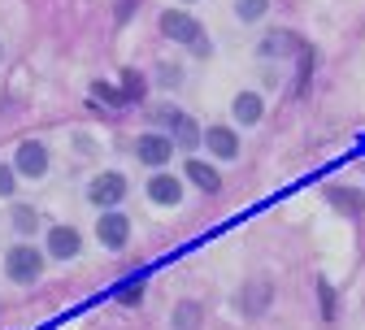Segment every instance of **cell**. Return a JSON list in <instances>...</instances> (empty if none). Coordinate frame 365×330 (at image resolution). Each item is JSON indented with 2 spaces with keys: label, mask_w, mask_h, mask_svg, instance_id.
Wrapping results in <instances>:
<instances>
[{
  "label": "cell",
  "mask_w": 365,
  "mask_h": 330,
  "mask_svg": "<svg viewBox=\"0 0 365 330\" xmlns=\"http://www.w3.org/2000/svg\"><path fill=\"white\" fill-rule=\"evenodd\" d=\"M187 178H192V182L200 187V192H209V196H213V192H217V187H222V174H217L213 165H205V161H196V157L187 161Z\"/></svg>",
  "instance_id": "obj_15"
},
{
  "label": "cell",
  "mask_w": 365,
  "mask_h": 330,
  "mask_svg": "<svg viewBox=\"0 0 365 330\" xmlns=\"http://www.w3.org/2000/svg\"><path fill=\"white\" fill-rule=\"evenodd\" d=\"M122 96H126V105H135V100L144 96V78L135 74V70H130V74H122Z\"/></svg>",
  "instance_id": "obj_19"
},
{
  "label": "cell",
  "mask_w": 365,
  "mask_h": 330,
  "mask_svg": "<svg viewBox=\"0 0 365 330\" xmlns=\"http://www.w3.org/2000/svg\"><path fill=\"white\" fill-rule=\"evenodd\" d=\"M87 200L101 205V209H118V205L126 200V178H122V174H101V178H91Z\"/></svg>",
  "instance_id": "obj_3"
},
{
  "label": "cell",
  "mask_w": 365,
  "mask_h": 330,
  "mask_svg": "<svg viewBox=\"0 0 365 330\" xmlns=\"http://www.w3.org/2000/svg\"><path fill=\"white\" fill-rule=\"evenodd\" d=\"M317 300H322V317L331 321L339 304H335V292H331V282H327V278H317Z\"/></svg>",
  "instance_id": "obj_20"
},
{
  "label": "cell",
  "mask_w": 365,
  "mask_h": 330,
  "mask_svg": "<svg viewBox=\"0 0 365 330\" xmlns=\"http://www.w3.org/2000/svg\"><path fill=\"white\" fill-rule=\"evenodd\" d=\"M14 226H18L22 234H31V230H35V209H26V205H18V209H14Z\"/></svg>",
  "instance_id": "obj_21"
},
{
  "label": "cell",
  "mask_w": 365,
  "mask_h": 330,
  "mask_svg": "<svg viewBox=\"0 0 365 330\" xmlns=\"http://www.w3.org/2000/svg\"><path fill=\"white\" fill-rule=\"evenodd\" d=\"M0 196H14V165L0 161Z\"/></svg>",
  "instance_id": "obj_22"
},
{
  "label": "cell",
  "mask_w": 365,
  "mask_h": 330,
  "mask_svg": "<svg viewBox=\"0 0 365 330\" xmlns=\"http://www.w3.org/2000/svg\"><path fill=\"white\" fill-rule=\"evenodd\" d=\"M78 248H83V239H78L74 226H53L48 230V257L70 261V257H78Z\"/></svg>",
  "instance_id": "obj_10"
},
{
  "label": "cell",
  "mask_w": 365,
  "mask_h": 330,
  "mask_svg": "<svg viewBox=\"0 0 365 330\" xmlns=\"http://www.w3.org/2000/svg\"><path fill=\"white\" fill-rule=\"evenodd\" d=\"M135 153H140V161H144V165L161 170V165L170 161V153H174V139H170V135H140Z\"/></svg>",
  "instance_id": "obj_8"
},
{
  "label": "cell",
  "mask_w": 365,
  "mask_h": 330,
  "mask_svg": "<svg viewBox=\"0 0 365 330\" xmlns=\"http://www.w3.org/2000/svg\"><path fill=\"white\" fill-rule=\"evenodd\" d=\"M269 300H274V287H269L265 278H252L248 287H244V296H240V304H244L248 317H261V313L269 309Z\"/></svg>",
  "instance_id": "obj_11"
},
{
  "label": "cell",
  "mask_w": 365,
  "mask_h": 330,
  "mask_svg": "<svg viewBox=\"0 0 365 330\" xmlns=\"http://www.w3.org/2000/svg\"><path fill=\"white\" fill-rule=\"evenodd\" d=\"M205 144L217 161H235L240 157V135L235 130H226V126H209L205 130Z\"/></svg>",
  "instance_id": "obj_9"
},
{
  "label": "cell",
  "mask_w": 365,
  "mask_h": 330,
  "mask_svg": "<svg viewBox=\"0 0 365 330\" xmlns=\"http://www.w3.org/2000/svg\"><path fill=\"white\" fill-rule=\"evenodd\" d=\"M296 53H300V35H292V31H269L257 43V57L261 61H283V57H296Z\"/></svg>",
  "instance_id": "obj_4"
},
{
  "label": "cell",
  "mask_w": 365,
  "mask_h": 330,
  "mask_svg": "<svg viewBox=\"0 0 365 330\" xmlns=\"http://www.w3.org/2000/svg\"><path fill=\"white\" fill-rule=\"evenodd\" d=\"M157 122L174 130V144H182V148H196V139H200L196 122H192V118H182L174 105H161V109H157Z\"/></svg>",
  "instance_id": "obj_5"
},
{
  "label": "cell",
  "mask_w": 365,
  "mask_h": 330,
  "mask_svg": "<svg viewBox=\"0 0 365 330\" xmlns=\"http://www.w3.org/2000/svg\"><path fill=\"white\" fill-rule=\"evenodd\" d=\"M265 5L269 0H240L235 14H240V22H257V18H265Z\"/></svg>",
  "instance_id": "obj_18"
},
{
  "label": "cell",
  "mask_w": 365,
  "mask_h": 330,
  "mask_svg": "<svg viewBox=\"0 0 365 330\" xmlns=\"http://www.w3.org/2000/svg\"><path fill=\"white\" fill-rule=\"evenodd\" d=\"M140 292H144V287H140V282H135L130 292H122V304H135V300H140Z\"/></svg>",
  "instance_id": "obj_24"
},
{
  "label": "cell",
  "mask_w": 365,
  "mask_h": 330,
  "mask_svg": "<svg viewBox=\"0 0 365 330\" xmlns=\"http://www.w3.org/2000/svg\"><path fill=\"white\" fill-rule=\"evenodd\" d=\"M200 326V304L196 300H182L174 309V330H196Z\"/></svg>",
  "instance_id": "obj_16"
},
{
  "label": "cell",
  "mask_w": 365,
  "mask_h": 330,
  "mask_svg": "<svg viewBox=\"0 0 365 330\" xmlns=\"http://www.w3.org/2000/svg\"><path fill=\"white\" fill-rule=\"evenodd\" d=\"M96 234H101V244H105L109 252H118V248H126V239H130V222H126V213H118V209H109V213L101 217V226H96Z\"/></svg>",
  "instance_id": "obj_6"
},
{
  "label": "cell",
  "mask_w": 365,
  "mask_h": 330,
  "mask_svg": "<svg viewBox=\"0 0 365 330\" xmlns=\"http://www.w3.org/2000/svg\"><path fill=\"white\" fill-rule=\"evenodd\" d=\"M91 96H101L109 109H122V105H126V96H122V91H118V87H109V83H101V78L91 83Z\"/></svg>",
  "instance_id": "obj_17"
},
{
  "label": "cell",
  "mask_w": 365,
  "mask_h": 330,
  "mask_svg": "<svg viewBox=\"0 0 365 330\" xmlns=\"http://www.w3.org/2000/svg\"><path fill=\"white\" fill-rule=\"evenodd\" d=\"M5 269H9V278L18 282V287H31V282L43 274V257H39L31 244H18V248H9V257H5Z\"/></svg>",
  "instance_id": "obj_2"
},
{
  "label": "cell",
  "mask_w": 365,
  "mask_h": 330,
  "mask_svg": "<svg viewBox=\"0 0 365 330\" xmlns=\"http://www.w3.org/2000/svg\"><path fill=\"white\" fill-rule=\"evenodd\" d=\"M157 26H161V35H165V39L187 43V48H196V57H209V39H205L200 22H196V18H187L182 9H165Z\"/></svg>",
  "instance_id": "obj_1"
},
{
  "label": "cell",
  "mask_w": 365,
  "mask_h": 330,
  "mask_svg": "<svg viewBox=\"0 0 365 330\" xmlns=\"http://www.w3.org/2000/svg\"><path fill=\"white\" fill-rule=\"evenodd\" d=\"M0 61H5V48H0Z\"/></svg>",
  "instance_id": "obj_25"
},
{
  "label": "cell",
  "mask_w": 365,
  "mask_h": 330,
  "mask_svg": "<svg viewBox=\"0 0 365 330\" xmlns=\"http://www.w3.org/2000/svg\"><path fill=\"white\" fill-rule=\"evenodd\" d=\"M331 209H335V213H344V217H361L365 196H361V192H352V187H335V192H331Z\"/></svg>",
  "instance_id": "obj_13"
},
{
  "label": "cell",
  "mask_w": 365,
  "mask_h": 330,
  "mask_svg": "<svg viewBox=\"0 0 365 330\" xmlns=\"http://www.w3.org/2000/svg\"><path fill=\"white\" fill-rule=\"evenodd\" d=\"M187 5H192V0H187Z\"/></svg>",
  "instance_id": "obj_26"
},
{
  "label": "cell",
  "mask_w": 365,
  "mask_h": 330,
  "mask_svg": "<svg viewBox=\"0 0 365 330\" xmlns=\"http://www.w3.org/2000/svg\"><path fill=\"white\" fill-rule=\"evenodd\" d=\"M261 113H265V100L257 96V91H240V96H235V118H240L244 126L261 122Z\"/></svg>",
  "instance_id": "obj_14"
},
{
  "label": "cell",
  "mask_w": 365,
  "mask_h": 330,
  "mask_svg": "<svg viewBox=\"0 0 365 330\" xmlns=\"http://www.w3.org/2000/svg\"><path fill=\"white\" fill-rule=\"evenodd\" d=\"M148 196H153V205H178L182 200V187H178V178L174 174H153V182H148Z\"/></svg>",
  "instance_id": "obj_12"
},
{
  "label": "cell",
  "mask_w": 365,
  "mask_h": 330,
  "mask_svg": "<svg viewBox=\"0 0 365 330\" xmlns=\"http://www.w3.org/2000/svg\"><path fill=\"white\" fill-rule=\"evenodd\" d=\"M22 178H43V170H48V148L35 144V139H26V144H18V165H14Z\"/></svg>",
  "instance_id": "obj_7"
},
{
  "label": "cell",
  "mask_w": 365,
  "mask_h": 330,
  "mask_svg": "<svg viewBox=\"0 0 365 330\" xmlns=\"http://www.w3.org/2000/svg\"><path fill=\"white\" fill-rule=\"evenodd\" d=\"M135 5H140V0H118V22H126L135 14Z\"/></svg>",
  "instance_id": "obj_23"
}]
</instances>
